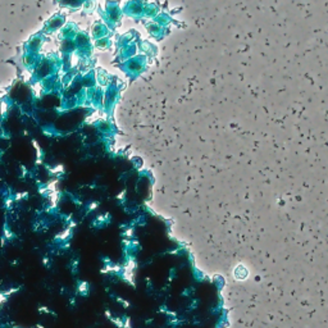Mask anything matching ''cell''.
<instances>
[{
	"label": "cell",
	"mask_w": 328,
	"mask_h": 328,
	"mask_svg": "<svg viewBox=\"0 0 328 328\" xmlns=\"http://www.w3.org/2000/svg\"><path fill=\"white\" fill-rule=\"evenodd\" d=\"M64 25V17L60 15H57L55 17H53L52 20H49L46 23V30H49V32H55L58 30L63 29Z\"/></svg>",
	"instance_id": "cell-1"
}]
</instances>
